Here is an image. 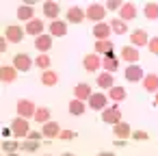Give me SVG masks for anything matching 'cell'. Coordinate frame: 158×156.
<instances>
[{
    "label": "cell",
    "instance_id": "cell-1",
    "mask_svg": "<svg viewBox=\"0 0 158 156\" xmlns=\"http://www.w3.org/2000/svg\"><path fill=\"white\" fill-rule=\"evenodd\" d=\"M85 13H87V20H91L93 24H100V22H104V18H106V7L100 5V2H91V5L85 9Z\"/></svg>",
    "mask_w": 158,
    "mask_h": 156
},
{
    "label": "cell",
    "instance_id": "cell-2",
    "mask_svg": "<svg viewBox=\"0 0 158 156\" xmlns=\"http://www.w3.org/2000/svg\"><path fill=\"white\" fill-rule=\"evenodd\" d=\"M15 111H18V117L31 119V117H35V113H37V106H35V102H33V100L20 98V100H18V104H15Z\"/></svg>",
    "mask_w": 158,
    "mask_h": 156
},
{
    "label": "cell",
    "instance_id": "cell-3",
    "mask_svg": "<svg viewBox=\"0 0 158 156\" xmlns=\"http://www.w3.org/2000/svg\"><path fill=\"white\" fill-rule=\"evenodd\" d=\"M87 106L91 108V111H104V108H108V95L106 93H102V91H93V95L89 98V102H87Z\"/></svg>",
    "mask_w": 158,
    "mask_h": 156
},
{
    "label": "cell",
    "instance_id": "cell-4",
    "mask_svg": "<svg viewBox=\"0 0 158 156\" xmlns=\"http://www.w3.org/2000/svg\"><path fill=\"white\" fill-rule=\"evenodd\" d=\"M11 130H13V137L15 139H22V137H28L31 134V124L24 117H15L11 121Z\"/></svg>",
    "mask_w": 158,
    "mask_h": 156
},
{
    "label": "cell",
    "instance_id": "cell-5",
    "mask_svg": "<svg viewBox=\"0 0 158 156\" xmlns=\"http://www.w3.org/2000/svg\"><path fill=\"white\" fill-rule=\"evenodd\" d=\"M33 65H35V61H33L31 54H26V52H20V54L13 57V67H15L18 72H31Z\"/></svg>",
    "mask_w": 158,
    "mask_h": 156
},
{
    "label": "cell",
    "instance_id": "cell-6",
    "mask_svg": "<svg viewBox=\"0 0 158 156\" xmlns=\"http://www.w3.org/2000/svg\"><path fill=\"white\" fill-rule=\"evenodd\" d=\"M24 35H26V31H24L20 24H11V26H7V31H5V37L9 39V44H20V41L24 39Z\"/></svg>",
    "mask_w": 158,
    "mask_h": 156
},
{
    "label": "cell",
    "instance_id": "cell-7",
    "mask_svg": "<svg viewBox=\"0 0 158 156\" xmlns=\"http://www.w3.org/2000/svg\"><path fill=\"white\" fill-rule=\"evenodd\" d=\"M102 119H104V124H110V126H115V124L123 121V119H121V111H119V106H117V104H115V106L104 108V111H102Z\"/></svg>",
    "mask_w": 158,
    "mask_h": 156
},
{
    "label": "cell",
    "instance_id": "cell-8",
    "mask_svg": "<svg viewBox=\"0 0 158 156\" xmlns=\"http://www.w3.org/2000/svg\"><path fill=\"white\" fill-rule=\"evenodd\" d=\"M123 76H126V80H128V82H141V80L145 78V74H143V70H141V65H139V63L128 65V67H126V72H123Z\"/></svg>",
    "mask_w": 158,
    "mask_h": 156
},
{
    "label": "cell",
    "instance_id": "cell-9",
    "mask_svg": "<svg viewBox=\"0 0 158 156\" xmlns=\"http://www.w3.org/2000/svg\"><path fill=\"white\" fill-rule=\"evenodd\" d=\"M65 18H67L69 24H82V20H87V13H85L82 7H76V5H74V7L67 9V15H65Z\"/></svg>",
    "mask_w": 158,
    "mask_h": 156
},
{
    "label": "cell",
    "instance_id": "cell-10",
    "mask_svg": "<svg viewBox=\"0 0 158 156\" xmlns=\"http://www.w3.org/2000/svg\"><path fill=\"white\" fill-rule=\"evenodd\" d=\"M110 24L108 22H100V24H93V37L95 41H104V39H110Z\"/></svg>",
    "mask_w": 158,
    "mask_h": 156
},
{
    "label": "cell",
    "instance_id": "cell-11",
    "mask_svg": "<svg viewBox=\"0 0 158 156\" xmlns=\"http://www.w3.org/2000/svg\"><path fill=\"white\" fill-rule=\"evenodd\" d=\"M130 41H132L134 48H143V46L149 44V35H147L143 28H134V31L130 33Z\"/></svg>",
    "mask_w": 158,
    "mask_h": 156
},
{
    "label": "cell",
    "instance_id": "cell-12",
    "mask_svg": "<svg viewBox=\"0 0 158 156\" xmlns=\"http://www.w3.org/2000/svg\"><path fill=\"white\" fill-rule=\"evenodd\" d=\"M139 57H141V54H139V48H134L132 44L121 48V59H123L128 65H134V63H139Z\"/></svg>",
    "mask_w": 158,
    "mask_h": 156
},
{
    "label": "cell",
    "instance_id": "cell-13",
    "mask_svg": "<svg viewBox=\"0 0 158 156\" xmlns=\"http://www.w3.org/2000/svg\"><path fill=\"white\" fill-rule=\"evenodd\" d=\"M82 65H85V70L87 72H100L102 70V59H100V54H87L85 59H82Z\"/></svg>",
    "mask_w": 158,
    "mask_h": 156
},
{
    "label": "cell",
    "instance_id": "cell-14",
    "mask_svg": "<svg viewBox=\"0 0 158 156\" xmlns=\"http://www.w3.org/2000/svg\"><path fill=\"white\" fill-rule=\"evenodd\" d=\"M18 70L13 67V65H2L0 67V80H2L5 85H11V82H15L18 80Z\"/></svg>",
    "mask_w": 158,
    "mask_h": 156
},
{
    "label": "cell",
    "instance_id": "cell-15",
    "mask_svg": "<svg viewBox=\"0 0 158 156\" xmlns=\"http://www.w3.org/2000/svg\"><path fill=\"white\" fill-rule=\"evenodd\" d=\"M136 7H134V2H123L121 5V9H119V20H123L126 24L130 22V20H134L136 18Z\"/></svg>",
    "mask_w": 158,
    "mask_h": 156
},
{
    "label": "cell",
    "instance_id": "cell-16",
    "mask_svg": "<svg viewBox=\"0 0 158 156\" xmlns=\"http://www.w3.org/2000/svg\"><path fill=\"white\" fill-rule=\"evenodd\" d=\"M44 28H46V24H44V20H31L26 26H24V31H26V35H31V37H39V35H44Z\"/></svg>",
    "mask_w": 158,
    "mask_h": 156
},
{
    "label": "cell",
    "instance_id": "cell-17",
    "mask_svg": "<svg viewBox=\"0 0 158 156\" xmlns=\"http://www.w3.org/2000/svg\"><path fill=\"white\" fill-rule=\"evenodd\" d=\"M102 70H104V72H108V74H113V72H117V70H119V59H117V54H115V52H110V54L102 57Z\"/></svg>",
    "mask_w": 158,
    "mask_h": 156
},
{
    "label": "cell",
    "instance_id": "cell-18",
    "mask_svg": "<svg viewBox=\"0 0 158 156\" xmlns=\"http://www.w3.org/2000/svg\"><path fill=\"white\" fill-rule=\"evenodd\" d=\"M44 15L48 18V20H56L59 18V13H61V7H59V2H54V0H48V2H44Z\"/></svg>",
    "mask_w": 158,
    "mask_h": 156
},
{
    "label": "cell",
    "instance_id": "cell-19",
    "mask_svg": "<svg viewBox=\"0 0 158 156\" xmlns=\"http://www.w3.org/2000/svg\"><path fill=\"white\" fill-rule=\"evenodd\" d=\"M65 35H67V22L65 20L50 22V37H65Z\"/></svg>",
    "mask_w": 158,
    "mask_h": 156
},
{
    "label": "cell",
    "instance_id": "cell-20",
    "mask_svg": "<svg viewBox=\"0 0 158 156\" xmlns=\"http://www.w3.org/2000/svg\"><path fill=\"white\" fill-rule=\"evenodd\" d=\"M91 95H93V91H91V87H89L87 82H78V85L74 87V98H78V100H82V102H89Z\"/></svg>",
    "mask_w": 158,
    "mask_h": 156
},
{
    "label": "cell",
    "instance_id": "cell-21",
    "mask_svg": "<svg viewBox=\"0 0 158 156\" xmlns=\"http://www.w3.org/2000/svg\"><path fill=\"white\" fill-rule=\"evenodd\" d=\"M93 52L95 54H110V52H115V44L110 41V39H104V41H95L93 44Z\"/></svg>",
    "mask_w": 158,
    "mask_h": 156
},
{
    "label": "cell",
    "instance_id": "cell-22",
    "mask_svg": "<svg viewBox=\"0 0 158 156\" xmlns=\"http://www.w3.org/2000/svg\"><path fill=\"white\" fill-rule=\"evenodd\" d=\"M67 108H69V115L80 117V115H85V111H87L89 106H87V102H82V100H78V98H74V100L67 104Z\"/></svg>",
    "mask_w": 158,
    "mask_h": 156
},
{
    "label": "cell",
    "instance_id": "cell-23",
    "mask_svg": "<svg viewBox=\"0 0 158 156\" xmlns=\"http://www.w3.org/2000/svg\"><path fill=\"white\" fill-rule=\"evenodd\" d=\"M41 134L48 137V139H56V137L61 134V124H56V121L44 124V126H41Z\"/></svg>",
    "mask_w": 158,
    "mask_h": 156
},
{
    "label": "cell",
    "instance_id": "cell-24",
    "mask_svg": "<svg viewBox=\"0 0 158 156\" xmlns=\"http://www.w3.org/2000/svg\"><path fill=\"white\" fill-rule=\"evenodd\" d=\"M113 134L117 137V139H128V137H132V128H130V124H126V121H119V124H115L113 126Z\"/></svg>",
    "mask_w": 158,
    "mask_h": 156
},
{
    "label": "cell",
    "instance_id": "cell-25",
    "mask_svg": "<svg viewBox=\"0 0 158 156\" xmlns=\"http://www.w3.org/2000/svg\"><path fill=\"white\" fill-rule=\"evenodd\" d=\"M141 82L147 93H158V74H145V78Z\"/></svg>",
    "mask_w": 158,
    "mask_h": 156
},
{
    "label": "cell",
    "instance_id": "cell-26",
    "mask_svg": "<svg viewBox=\"0 0 158 156\" xmlns=\"http://www.w3.org/2000/svg\"><path fill=\"white\" fill-rule=\"evenodd\" d=\"M95 82H98L100 89H113V87H115V78H113V74H108V72H100L98 78H95Z\"/></svg>",
    "mask_w": 158,
    "mask_h": 156
},
{
    "label": "cell",
    "instance_id": "cell-27",
    "mask_svg": "<svg viewBox=\"0 0 158 156\" xmlns=\"http://www.w3.org/2000/svg\"><path fill=\"white\" fill-rule=\"evenodd\" d=\"M18 20H22V22H31V20H35V9L31 7V5H20L18 7Z\"/></svg>",
    "mask_w": 158,
    "mask_h": 156
},
{
    "label": "cell",
    "instance_id": "cell-28",
    "mask_svg": "<svg viewBox=\"0 0 158 156\" xmlns=\"http://www.w3.org/2000/svg\"><path fill=\"white\" fill-rule=\"evenodd\" d=\"M35 48H37L41 54H48V50L52 48V37H48V35H39V37H35Z\"/></svg>",
    "mask_w": 158,
    "mask_h": 156
},
{
    "label": "cell",
    "instance_id": "cell-29",
    "mask_svg": "<svg viewBox=\"0 0 158 156\" xmlns=\"http://www.w3.org/2000/svg\"><path fill=\"white\" fill-rule=\"evenodd\" d=\"M39 80H41V85H46V87H54V85L59 82V74L52 72V70H46V72H41Z\"/></svg>",
    "mask_w": 158,
    "mask_h": 156
},
{
    "label": "cell",
    "instance_id": "cell-30",
    "mask_svg": "<svg viewBox=\"0 0 158 156\" xmlns=\"http://www.w3.org/2000/svg\"><path fill=\"white\" fill-rule=\"evenodd\" d=\"M106 95H108V100H113L115 104H119V102H123V100H126V89H123V87H119V85H115L113 89H108V93H106Z\"/></svg>",
    "mask_w": 158,
    "mask_h": 156
},
{
    "label": "cell",
    "instance_id": "cell-31",
    "mask_svg": "<svg viewBox=\"0 0 158 156\" xmlns=\"http://www.w3.org/2000/svg\"><path fill=\"white\" fill-rule=\"evenodd\" d=\"M33 119H35L37 124H41V126L48 124V121H52V119H50V108H48V106H37V113H35Z\"/></svg>",
    "mask_w": 158,
    "mask_h": 156
},
{
    "label": "cell",
    "instance_id": "cell-32",
    "mask_svg": "<svg viewBox=\"0 0 158 156\" xmlns=\"http://www.w3.org/2000/svg\"><path fill=\"white\" fill-rule=\"evenodd\" d=\"M108 24H110V31H113L115 35H126V33H128V24H126L123 20H117V18H115V20H110Z\"/></svg>",
    "mask_w": 158,
    "mask_h": 156
},
{
    "label": "cell",
    "instance_id": "cell-33",
    "mask_svg": "<svg viewBox=\"0 0 158 156\" xmlns=\"http://www.w3.org/2000/svg\"><path fill=\"white\" fill-rule=\"evenodd\" d=\"M143 15H145L147 20H158V2H145Z\"/></svg>",
    "mask_w": 158,
    "mask_h": 156
},
{
    "label": "cell",
    "instance_id": "cell-34",
    "mask_svg": "<svg viewBox=\"0 0 158 156\" xmlns=\"http://www.w3.org/2000/svg\"><path fill=\"white\" fill-rule=\"evenodd\" d=\"M2 150H5V154H13V152L22 150V143H20V141L9 139V141H2Z\"/></svg>",
    "mask_w": 158,
    "mask_h": 156
},
{
    "label": "cell",
    "instance_id": "cell-35",
    "mask_svg": "<svg viewBox=\"0 0 158 156\" xmlns=\"http://www.w3.org/2000/svg\"><path fill=\"white\" fill-rule=\"evenodd\" d=\"M35 65H37L41 72L50 70V57H48V54H37V59H35Z\"/></svg>",
    "mask_w": 158,
    "mask_h": 156
},
{
    "label": "cell",
    "instance_id": "cell-36",
    "mask_svg": "<svg viewBox=\"0 0 158 156\" xmlns=\"http://www.w3.org/2000/svg\"><path fill=\"white\" fill-rule=\"evenodd\" d=\"M22 150H24V152H37V150H39V141H31V139L24 141V143H22Z\"/></svg>",
    "mask_w": 158,
    "mask_h": 156
},
{
    "label": "cell",
    "instance_id": "cell-37",
    "mask_svg": "<svg viewBox=\"0 0 158 156\" xmlns=\"http://www.w3.org/2000/svg\"><path fill=\"white\" fill-rule=\"evenodd\" d=\"M121 5H123L121 0H106V5H104V7H106V11H119Z\"/></svg>",
    "mask_w": 158,
    "mask_h": 156
},
{
    "label": "cell",
    "instance_id": "cell-38",
    "mask_svg": "<svg viewBox=\"0 0 158 156\" xmlns=\"http://www.w3.org/2000/svg\"><path fill=\"white\" fill-rule=\"evenodd\" d=\"M59 139H61V141H72V139H76V132H74V130H61Z\"/></svg>",
    "mask_w": 158,
    "mask_h": 156
},
{
    "label": "cell",
    "instance_id": "cell-39",
    "mask_svg": "<svg viewBox=\"0 0 158 156\" xmlns=\"http://www.w3.org/2000/svg\"><path fill=\"white\" fill-rule=\"evenodd\" d=\"M132 137H134V141H147V139H149V134H147L145 130H134Z\"/></svg>",
    "mask_w": 158,
    "mask_h": 156
},
{
    "label": "cell",
    "instance_id": "cell-40",
    "mask_svg": "<svg viewBox=\"0 0 158 156\" xmlns=\"http://www.w3.org/2000/svg\"><path fill=\"white\" fill-rule=\"evenodd\" d=\"M147 48H149L152 54H158V37H152L149 44H147Z\"/></svg>",
    "mask_w": 158,
    "mask_h": 156
},
{
    "label": "cell",
    "instance_id": "cell-41",
    "mask_svg": "<svg viewBox=\"0 0 158 156\" xmlns=\"http://www.w3.org/2000/svg\"><path fill=\"white\" fill-rule=\"evenodd\" d=\"M7 46H9V39L7 37H0V52H7Z\"/></svg>",
    "mask_w": 158,
    "mask_h": 156
},
{
    "label": "cell",
    "instance_id": "cell-42",
    "mask_svg": "<svg viewBox=\"0 0 158 156\" xmlns=\"http://www.w3.org/2000/svg\"><path fill=\"white\" fill-rule=\"evenodd\" d=\"M41 137H44V134H41V132H35V130H31V134H28V139H31V141H39Z\"/></svg>",
    "mask_w": 158,
    "mask_h": 156
},
{
    "label": "cell",
    "instance_id": "cell-43",
    "mask_svg": "<svg viewBox=\"0 0 158 156\" xmlns=\"http://www.w3.org/2000/svg\"><path fill=\"white\" fill-rule=\"evenodd\" d=\"M98 156H117V154H113V152H100Z\"/></svg>",
    "mask_w": 158,
    "mask_h": 156
},
{
    "label": "cell",
    "instance_id": "cell-44",
    "mask_svg": "<svg viewBox=\"0 0 158 156\" xmlns=\"http://www.w3.org/2000/svg\"><path fill=\"white\" fill-rule=\"evenodd\" d=\"M61 156H74V154H72V152H63Z\"/></svg>",
    "mask_w": 158,
    "mask_h": 156
},
{
    "label": "cell",
    "instance_id": "cell-45",
    "mask_svg": "<svg viewBox=\"0 0 158 156\" xmlns=\"http://www.w3.org/2000/svg\"><path fill=\"white\" fill-rule=\"evenodd\" d=\"M154 104H156V106H158V93H156V95H154Z\"/></svg>",
    "mask_w": 158,
    "mask_h": 156
},
{
    "label": "cell",
    "instance_id": "cell-46",
    "mask_svg": "<svg viewBox=\"0 0 158 156\" xmlns=\"http://www.w3.org/2000/svg\"><path fill=\"white\" fill-rule=\"evenodd\" d=\"M7 156H18V152H13V154H7Z\"/></svg>",
    "mask_w": 158,
    "mask_h": 156
},
{
    "label": "cell",
    "instance_id": "cell-47",
    "mask_svg": "<svg viewBox=\"0 0 158 156\" xmlns=\"http://www.w3.org/2000/svg\"><path fill=\"white\" fill-rule=\"evenodd\" d=\"M46 156H50V154H46Z\"/></svg>",
    "mask_w": 158,
    "mask_h": 156
}]
</instances>
